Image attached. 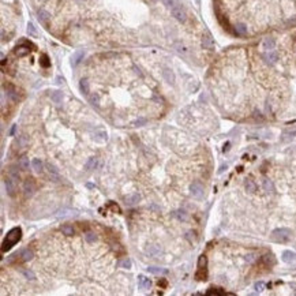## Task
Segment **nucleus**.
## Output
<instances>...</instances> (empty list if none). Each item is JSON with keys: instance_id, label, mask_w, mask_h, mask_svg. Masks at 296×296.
I'll return each instance as SVG.
<instances>
[{"instance_id": "obj_12", "label": "nucleus", "mask_w": 296, "mask_h": 296, "mask_svg": "<svg viewBox=\"0 0 296 296\" xmlns=\"http://www.w3.org/2000/svg\"><path fill=\"white\" fill-rule=\"evenodd\" d=\"M150 285H151V283H150V280L147 277H145V276H139L138 277V287L139 288H142V289H149Z\"/></svg>"}, {"instance_id": "obj_24", "label": "nucleus", "mask_w": 296, "mask_h": 296, "mask_svg": "<svg viewBox=\"0 0 296 296\" xmlns=\"http://www.w3.org/2000/svg\"><path fill=\"white\" fill-rule=\"evenodd\" d=\"M51 98H52V101L55 104H60L61 100H63V94H61V92H53L52 94H51Z\"/></svg>"}, {"instance_id": "obj_19", "label": "nucleus", "mask_w": 296, "mask_h": 296, "mask_svg": "<svg viewBox=\"0 0 296 296\" xmlns=\"http://www.w3.org/2000/svg\"><path fill=\"white\" fill-rule=\"evenodd\" d=\"M79 89H81V92L83 93V94H89V81L86 78L81 79V82H79Z\"/></svg>"}, {"instance_id": "obj_37", "label": "nucleus", "mask_w": 296, "mask_h": 296, "mask_svg": "<svg viewBox=\"0 0 296 296\" xmlns=\"http://www.w3.org/2000/svg\"><path fill=\"white\" fill-rule=\"evenodd\" d=\"M146 123H147V120H146L145 118H139L138 120H135V122H134V126H145Z\"/></svg>"}, {"instance_id": "obj_20", "label": "nucleus", "mask_w": 296, "mask_h": 296, "mask_svg": "<svg viewBox=\"0 0 296 296\" xmlns=\"http://www.w3.org/2000/svg\"><path fill=\"white\" fill-rule=\"evenodd\" d=\"M175 217H176L177 220H180V221H186V220L188 218V214L184 209H179V210L175 212Z\"/></svg>"}, {"instance_id": "obj_4", "label": "nucleus", "mask_w": 296, "mask_h": 296, "mask_svg": "<svg viewBox=\"0 0 296 296\" xmlns=\"http://www.w3.org/2000/svg\"><path fill=\"white\" fill-rule=\"evenodd\" d=\"M171 12H172V15H173L175 18L179 20V22H186V19H187V15H186L184 10L182 8L180 4H177V6H175L173 8H171Z\"/></svg>"}, {"instance_id": "obj_26", "label": "nucleus", "mask_w": 296, "mask_h": 296, "mask_svg": "<svg viewBox=\"0 0 296 296\" xmlns=\"http://www.w3.org/2000/svg\"><path fill=\"white\" fill-rule=\"evenodd\" d=\"M235 30L237 34H240V36H244V34H247V27L244 23H236L235 26Z\"/></svg>"}, {"instance_id": "obj_11", "label": "nucleus", "mask_w": 296, "mask_h": 296, "mask_svg": "<svg viewBox=\"0 0 296 296\" xmlns=\"http://www.w3.org/2000/svg\"><path fill=\"white\" fill-rule=\"evenodd\" d=\"M4 184H6L7 194L11 195V197H14V195H15V191H16V186H15V183H14V180H11V179H7V180L4 182Z\"/></svg>"}, {"instance_id": "obj_39", "label": "nucleus", "mask_w": 296, "mask_h": 296, "mask_svg": "<svg viewBox=\"0 0 296 296\" xmlns=\"http://www.w3.org/2000/svg\"><path fill=\"white\" fill-rule=\"evenodd\" d=\"M27 33H29L30 36H36V29H34L33 23H29V25H27Z\"/></svg>"}, {"instance_id": "obj_13", "label": "nucleus", "mask_w": 296, "mask_h": 296, "mask_svg": "<svg viewBox=\"0 0 296 296\" xmlns=\"http://www.w3.org/2000/svg\"><path fill=\"white\" fill-rule=\"evenodd\" d=\"M263 59H265V61H266V63L273 64V63H276V61H277L278 56H277L276 52H269V53H265V55H263Z\"/></svg>"}, {"instance_id": "obj_46", "label": "nucleus", "mask_w": 296, "mask_h": 296, "mask_svg": "<svg viewBox=\"0 0 296 296\" xmlns=\"http://www.w3.org/2000/svg\"><path fill=\"white\" fill-rule=\"evenodd\" d=\"M291 288H294L295 292H296V283H291Z\"/></svg>"}, {"instance_id": "obj_28", "label": "nucleus", "mask_w": 296, "mask_h": 296, "mask_svg": "<svg viewBox=\"0 0 296 296\" xmlns=\"http://www.w3.org/2000/svg\"><path fill=\"white\" fill-rule=\"evenodd\" d=\"M206 265H208V258H206L205 255H201L199 257V261H198L199 270H206Z\"/></svg>"}, {"instance_id": "obj_40", "label": "nucleus", "mask_w": 296, "mask_h": 296, "mask_svg": "<svg viewBox=\"0 0 296 296\" xmlns=\"http://www.w3.org/2000/svg\"><path fill=\"white\" fill-rule=\"evenodd\" d=\"M255 254H254V253H251V254H247V255H246V261H247V262H250V263H253L254 262V261H255Z\"/></svg>"}, {"instance_id": "obj_22", "label": "nucleus", "mask_w": 296, "mask_h": 296, "mask_svg": "<svg viewBox=\"0 0 296 296\" xmlns=\"http://www.w3.org/2000/svg\"><path fill=\"white\" fill-rule=\"evenodd\" d=\"M244 187H246V190L249 191V192H255L257 191V186H255V183H254L253 180H250V179H247L246 180V183H244Z\"/></svg>"}, {"instance_id": "obj_30", "label": "nucleus", "mask_w": 296, "mask_h": 296, "mask_svg": "<svg viewBox=\"0 0 296 296\" xmlns=\"http://www.w3.org/2000/svg\"><path fill=\"white\" fill-rule=\"evenodd\" d=\"M263 188H265V191H266V192H273L274 191L273 183H271L270 180H267V179H265V180H263Z\"/></svg>"}, {"instance_id": "obj_42", "label": "nucleus", "mask_w": 296, "mask_h": 296, "mask_svg": "<svg viewBox=\"0 0 296 296\" xmlns=\"http://www.w3.org/2000/svg\"><path fill=\"white\" fill-rule=\"evenodd\" d=\"M263 288H265V284L262 283V281H258V283H255V289H257L258 292L263 291Z\"/></svg>"}, {"instance_id": "obj_3", "label": "nucleus", "mask_w": 296, "mask_h": 296, "mask_svg": "<svg viewBox=\"0 0 296 296\" xmlns=\"http://www.w3.org/2000/svg\"><path fill=\"white\" fill-rule=\"evenodd\" d=\"M204 191H205L204 186L199 183V182H194V183L190 186V194L197 199H201L204 197Z\"/></svg>"}, {"instance_id": "obj_33", "label": "nucleus", "mask_w": 296, "mask_h": 296, "mask_svg": "<svg viewBox=\"0 0 296 296\" xmlns=\"http://www.w3.org/2000/svg\"><path fill=\"white\" fill-rule=\"evenodd\" d=\"M89 101H90V104H92V105L98 106V105H100V97H98V94H97V93H94V94H92L90 97H89Z\"/></svg>"}, {"instance_id": "obj_27", "label": "nucleus", "mask_w": 296, "mask_h": 296, "mask_svg": "<svg viewBox=\"0 0 296 296\" xmlns=\"http://www.w3.org/2000/svg\"><path fill=\"white\" fill-rule=\"evenodd\" d=\"M20 259L23 261V262H26V261H30L33 258V251H30V250H23L22 251V254H20Z\"/></svg>"}, {"instance_id": "obj_25", "label": "nucleus", "mask_w": 296, "mask_h": 296, "mask_svg": "<svg viewBox=\"0 0 296 296\" xmlns=\"http://www.w3.org/2000/svg\"><path fill=\"white\" fill-rule=\"evenodd\" d=\"M274 45H276V43H274L273 38H266L263 41V49L266 51H271L274 48Z\"/></svg>"}, {"instance_id": "obj_34", "label": "nucleus", "mask_w": 296, "mask_h": 296, "mask_svg": "<svg viewBox=\"0 0 296 296\" xmlns=\"http://www.w3.org/2000/svg\"><path fill=\"white\" fill-rule=\"evenodd\" d=\"M27 53H29V48L26 47H18L15 49V55H18V56H25Z\"/></svg>"}, {"instance_id": "obj_29", "label": "nucleus", "mask_w": 296, "mask_h": 296, "mask_svg": "<svg viewBox=\"0 0 296 296\" xmlns=\"http://www.w3.org/2000/svg\"><path fill=\"white\" fill-rule=\"evenodd\" d=\"M85 240L87 243H94L97 240V235L94 232H86L85 233Z\"/></svg>"}, {"instance_id": "obj_41", "label": "nucleus", "mask_w": 296, "mask_h": 296, "mask_svg": "<svg viewBox=\"0 0 296 296\" xmlns=\"http://www.w3.org/2000/svg\"><path fill=\"white\" fill-rule=\"evenodd\" d=\"M147 251H149V253L151 254V255H158V254H160V250H158L157 247H154V246H151V247H150V249L147 250Z\"/></svg>"}, {"instance_id": "obj_5", "label": "nucleus", "mask_w": 296, "mask_h": 296, "mask_svg": "<svg viewBox=\"0 0 296 296\" xmlns=\"http://www.w3.org/2000/svg\"><path fill=\"white\" fill-rule=\"evenodd\" d=\"M47 168H48V175H49L51 180H52V182H60L59 169H57V168L55 167V165H52V164H48Z\"/></svg>"}, {"instance_id": "obj_15", "label": "nucleus", "mask_w": 296, "mask_h": 296, "mask_svg": "<svg viewBox=\"0 0 296 296\" xmlns=\"http://www.w3.org/2000/svg\"><path fill=\"white\" fill-rule=\"evenodd\" d=\"M60 231L63 232V235H66V236H73L74 235V228L71 225H68V224H63V225L60 226Z\"/></svg>"}, {"instance_id": "obj_14", "label": "nucleus", "mask_w": 296, "mask_h": 296, "mask_svg": "<svg viewBox=\"0 0 296 296\" xmlns=\"http://www.w3.org/2000/svg\"><path fill=\"white\" fill-rule=\"evenodd\" d=\"M83 55H85L83 51H78V52H75L74 56H73V59H71V66H73V67L77 66L79 61L83 59Z\"/></svg>"}, {"instance_id": "obj_7", "label": "nucleus", "mask_w": 296, "mask_h": 296, "mask_svg": "<svg viewBox=\"0 0 296 296\" xmlns=\"http://www.w3.org/2000/svg\"><path fill=\"white\" fill-rule=\"evenodd\" d=\"M281 258H283V261L285 263H295L296 262V254L289 250H285L283 253V255H281Z\"/></svg>"}, {"instance_id": "obj_10", "label": "nucleus", "mask_w": 296, "mask_h": 296, "mask_svg": "<svg viewBox=\"0 0 296 296\" xmlns=\"http://www.w3.org/2000/svg\"><path fill=\"white\" fill-rule=\"evenodd\" d=\"M124 201H126V204H127V205L132 206V205L138 204V202L141 201V195L138 194V192H134V194H130V195H127V197L124 198Z\"/></svg>"}, {"instance_id": "obj_6", "label": "nucleus", "mask_w": 296, "mask_h": 296, "mask_svg": "<svg viewBox=\"0 0 296 296\" xmlns=\"http://www.w3.org/2000/svg\"><path fill=\"white\" fill-rule=\"evenodd\" d=\"M202 47L205 49H213L214 48V40L212 38V36L209 33L204 34V37H202Z\"/></svg>"}, {"instance_id": "obj_2", "label": "nucleus", "mask_w": 296, "mask_h": 296, "mask_svg": "<svg viewBox=\"0 0 296 296\" xmlns=\"http://www.w3.org/2000/svg\"><path fill=\"white\" fill-rule=\"evenodd\" d=\"M291 231L287 228H277L271 232V240L276 243H287L291 239Z\"/></svg>"}, {"instance_id": "obj_32", "label": "nucleus", "mask_w": 296, "mask_h": 296, "mask_svg": "<svg viewBox=\"0 0 296 296\" xmlns=\"http://www.w3.org/2000/svg\"><path fill=\"white\" fill-rule=\"evenodd\" d=\"M119 266L123 267V269H131V259L130 258H124L119 262Z\"/></svg>"}, {"instance_id": "obj_17", "label": "nucleus", "mask_w": 296, "mask_h": 296, "mask_svg": "<svg viewBox=\"0 0 296 296\" xmlns=\"http://www.w3.org/2000/svg\"><path fill=\"white\" fill-rule=\"evenodd\" d=\"M37 15H38V19H40L43 23H47L48 20H49V18H51L49 12H48V11H45V10H38V12H37Z\"/></svg>"}, {"instance_id": "obj_31", "label": "nucleus", "mask_w": 296, "mask_h": 296, "mask_svg": "<svg viewBox=\"0 0 296 296\" xmlns=\"http://www.w3.org/2000/svg\"><path fill=\"white\" fill-rule=\"evenodd\" d=\"M147 270H149L150 273H153V274H167L168 273V270L161 269V267H154V266L147 267Z\"/></svg>"}, {"instance_id": "obj_38", "label": "nucleus", "mask_w": 296, "mask_h": 296, "mask_svg": "<svg viewBox=\"0 0 296 296\" xmlns=\"http://www.w3.org/2000/svg\"><path fill=\"white\" fill-rule=\"evenodd\" d=\"M23 274H25V277H27L29 280H34L36 276H34V273L32 270H23Z\"/></svg>"}, {"instance_id": "obj_9", "label": "nucleus", "mask_w": 296, "mask_h": 296, "mask_svg": "<svg viewBox=\"0 0 296 296\" xmlns=\"http://www.w3.org/2000/svg\"><path fill=\"white\" fill-rule=\"evenodd\" d=\"M23 194H25L26 198L32 197V195L34 194V184L30 180H26L25 184H23Z\"/></svg>"}, {"instance_id": "obj_18", "label": "nucleus", "mask_w": 296, "mask_h": 296, "mask_svg": "<svg viewBox=\"0 0 296 296\" xmlns=\"http://www.w3.org/2000/svg\"><path fill=\"white\" fill-rule=\"evenodd\" d=\"M163 75H164V78L167 79V82H169V83H173V82H175V75H173V73H172L169 68H164Z\"/></svg>"}, {"instance_id": "obj_21", "label": "nucleus", "mask_w": 296, "mask_h": 296, "mask_svg": "<svg viewBox=\"0 0 296 296\" xmlns=\"http://www.w3.org/2000/svg\"><path fill=\"white\" fill-rule=\"evenodd\" d=\"M32 167L37 173H40V172L43 171V161H41L40 158H34V160L32 161Z\"/></svg>"}, {"instance_id": "obj_8", "label": "nucleus", "mask_w": 296, "mask_h": 296, "mask_svg": "<svg viewBox=\"0 0 296 296\" xmlns=\"http://www.w3.org/2000/svg\"><path fill=\"white\" fill-rule=\"evenodd\" d=\"M93 138H94L96 142L104 143V142H106V139H108V135H106V132L104 130H96L94 134H93Z\"/></svg>"}, {"instance_id": "obj_23", "label": "nucleus", "mask_w": 296, "mask_h": 296, "mask_svg": "<svg viewBox=\"0 0 296 296\" xmlns=\"http://www.w3.org/2000/svg\"><path fill=\"white\" fill-rule=\"evenodd\" d=\"M19 168H20V169H22V171H27V169H29V167H30V163H29V158H27V157H22V158H20V160H19Z\"/></svg>"}, {"instance_id": "obj_43", "label": "nucleus", "mask_w": 296, "mask_h": 296, "mask_svg": "<svg viewBox=\"0 0 296 296\" xmlns=\"http://www.w3.org/2000/svg\"><path fill=\"white\" fill-rule=\"evenodd\" d=\"M213 294H214V295H224V292L222 291H208V295H213Z\"/></svg>"}, {"instance_id": "obj_1", "label": "nucleus", "mask_w": 296, "mask_h": 296, "mask_svg": "<svg viewBox=\"0 0 296 296\" xmlns=\"http://www.w3.org/2000/svg\"><path fill=\"white\" fill-rule=\"evenodd\" d=\"M20 237H22V231H20V228H12L7 233V237L4 239V242H3V247H2L3 251L10 250L14 244H16L19 242Z\"/></svg>"}, {"instance_id": "obj_45", "label": "nucleus", "mask_w": 296, "mask_h": 296, "mask_svg": "<svg viewBox=\"0 0 296 296\" xmlns=\"http://www.w3.org/2000/svg\"><path fill=\"white\" fill-rule=\"evenodd\" d=\"M134 71H135V73L138 74V75H142V74H141V70H139V68L137 67V66H134Z\"/></svg>"}, {"instance_id": "obj_16", "label": "nucleus", "mask_w": 296, "mask_h": 296, "mask_svg": "<svg viewBox=\"0 0 296 296\" xmlns=\"http://www.w3.org/2000/svg\"><path fill=\"white\" fill-rule=\"evenodd\" d=\"M97 163H98L97 157H92V158H89V161L85 164V169H86V171H92V169H94V168L97 167Z\"/></svg>"}, {"instance_id": "obj_44", "label": "nucleus", "mask_w": 296, "mask_h": 296, "mask_svg": "<svg viewBox=\"0 0 296 296\" xmlns=\"http://www.w3.org/2000/svg\"><path fill=\"white\" fill-rule=\"evenodd\" d=\"M19 143H20V146H22V147L26 146V138H25V137H20V138H19Z\"/></svg>"}, {"instance_id": "obj_35", "label": "nucleus", "mask_w": 296, "mask_h": 296, "mask_svg": "<svg viewBox=\"0 0 296 296\" xmlns=\"http://www.w3.org/2000/svg\"><path fill=\"white\" fill-rule=\"evenodd\" d=\"M163 2H164V4L167 7H169V8H173L175 6L179 4V0H163Z\"/></svg>"}, {"instance_id": "obj_36", "label": "nucleus", "mask_w": 296, "mask_h": 296, "mask_svg": "<svg viewBox=\"0 0 296 296\" xmlns=\"http://www.w3.org/2000/svg\"><path fill=\"white\" fill-rule=\"evenodd\" d=\"M40 63H41V66H43V67H45V68L51 66V63H49V60H48V56H47V55H43V56H41Z\"/></svg>"}]
</instances>
